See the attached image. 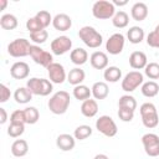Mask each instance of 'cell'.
Returning a JSON list of instances; mask_svg holds the SVG:
<instances>
[{"label":"cell","mask_w":159,"mask_h":159,"mask_svg":"<svg viewBox=\"0 0 159 159\" xmlns=\"http://www.w3.org/2000/svg\"><path fill=\"white\" fill-rule=\"evenodd\" d=\"M70 103H71L70 93L66 91H58L55 94H52V97L48 99L47 106L53 114H63L67 112Z\"/></svg>","instance_id":"cell-1"},{"label":"cell","mask_w":159,"mask_h":159,"mask_svg":"<svg viewBox=\"0 0 159 159\" xmlns=\"http://www.w3.org/2000/svg\"><path fill=\"white\" fill-rule=\"evenodd\" d=\"M78 37L89 48H97L103 42L102 35L94 27H92V26H83V27H81L80 31H78Z\"/></svg>","instance_id":"cell-2"},{"label":"cell","mask_w":159,"mask_h":159,"mask_svg":"<svg viewBox=\"0 0 159 159\" xmlns=\"http://www.w3.org/2000/svg\"><path fill=\"white\" fill-rule=\"evenodd\" d=\"M140 112V117H142V123L145 128H155L159 123V117H158V112H157V107L150 103V102H145L140 106L139 108Z\"/></svg>","instance_id":"cell-3"},{"label":"cell","mask_w":159,"mask_h":159,"mask_svg":"<svg viewBox=\"0 0 159 159\" xmlns=\"http://www.w3.org/2000/svg\"><path fill=\"white\" fill-rule=\"evenodd\" d=\"M26 87L31 91L32 94H36V96H48L52 89H53V86H52V82L50 80H46V78H39V77H32L30 80H27L26 82Z\"/></svg>","instance_id":"cell-4"},{"label":"cell","mask_w":159,"mask_h":159,"mask_svg":"<svg viewBox=\"0 0 159 159\" xmlns=\"http://www.w3.org/2000/svg\"><path fill=\"white\" fill-rule=\"evenodd\" d=\"M92 15L99 20L113 19V16L116 15V6L111 1L98 0L92 6Z\"/></svg>","instance_id":"cell-5"},{"label":"cell","mask_w":159,"mask_h":159,"mask_svg":"<svg viewBox=\"0 0 159 159\" xmlns=\"http://www.w3.org/2000/svg\"><path fill=\"white\" fill-rule=\"evenodd\" d=\"M31 43L26 39H15L7 45V53L12 57H25L30 55L31 50Z\"/></svg>","instance_id":"cell-6"},{"label":"cell","mask_w":159,"mask_h":159,"mask_svg":"<svg viewBox=\"0 0 159 159\" xmlns=\"http://www.w3.org/2000/svg\"><path fill=\"white\" fill-rule=\"evenodd\" d=\"M143 83H144L143 73L139 72V71H130L124 76V78L122 80L120 86H122V89L124 92L130 93V92L135 91L139 86H142Z\"/></svg>","instance_id":"cell-7"},{"label":"cell","mask_w":159,"mask_h":159,"mask_svg":"<svg viewBox=\"0 0 159 159\" xmlns=\"http://www.w3.org/2000/svg\"><path fill=\"white\" fill-rule=\"evenodd\" d=\"M96 129L99 133H102L103 135L109 137V138L111 137H114L117 134V132H118V128H117L116 122L109 116H101L96 120Z\"/></svg>","instance_id":"cell-8"},{"label":"cell","mask_w":159,"mask_h":159,"mask_svg":"<svg viewBox=\"0 0 159 159\" xmlns=\"http://www.w3.org/2000/svg\"><path fill=\"white\" fill-rule=\"evenodd\" d=\"M30 57L34 60L35 63L42 66V67H48L52 62H53V57L52 53L45 51L43 48H41L39 45H32L31 50H30Z\"/></svg>","instance_id":"cell-9"},{"label":"cell","mask_w":159,"mask_h":159,"mask_svg":"<svg viewBox=\"0 0 159 159\" xmlns=\"http://www.w3.org/2000/svg\"><path fill=\"white\" fill-rule=\"evenodd\" d=\"M142 144L144 147L145 153L152 157L155 158L159 155V137L154 133H147L142 137Z\"/></svg>","instance_id":"cell-10"},{"label":"cell","mask_w":159,"mask_h":159,"mask_svg":"<svg viewBox=\"0 0 159 159\" xmlns=\"http://www.w3.org/2000/svg\"><path fill=\"white\" fill-rule=\"evenodd\" d=\"M124 43H125L124 35L120 32H116L112 36H109V39L107 40L106 50L109 55H119L124 48Z\"/></svg>","instance_id":"cell-11"},{"label":"cell","mask_w":159,"mask_h":159,"mask_svg":"<svg viewBox=\"0 0 159 159\" xmlns=\"http://www.w3.org/2000/svg\"><path fill=\"white\" fill-rule=\"evenodd\" d=\"M47 73H48L50 81L52 83H56V84H61L67 80V75H66L65 67L58 62H52L47 67Z\"/></svg>","instance_id":"cell-12"},{"label":"cell","mask_w":159,"mask_h":159,"mask_svg":"<svg viewBox=\"0 0 159 159\" xmlns=\"http://www.w3.org/2000/svg\"><path fill=\"white\" fill-rule=\"evenodd\" d=\"M72 47V40L68 36H58L51 42V51L53 55H65Z\"/></svg>","instance_id":"cell-13"},{"label":"cell","mask_w":159,"mask_h":159,"mask_svg":"<svg viewBox=\"0 0 159 159\" xmlns=\"http://www.w3.org/2000/svg\"><path fill=\"white\" fill-rule=\"evenodd\" d=\"M30 73V67L24 61H17L10 67V75L15 80H25Z\"/></svg>","instance_id":"cell-14"},{"label":"cell","mask_w":159,"mask_h":159,"mask_svg":"<svg viewBox=\"0 0 159 159\" xmlns=\"http://www.w3.org/2000/svg\"><path fill=\"white\" fill-rule=\"evenodd\" d=\"M56 145L62 152H70L76 145V138L73 135H71V134L62 133L56 138Z\"/></svg>","instance_id":"cell-15"},{"label":"cell","mask_w":159,"mask_h":159,"mask_svg":"<svg viewBox=\"0 0 159 159\" xmlns=\"http://www.w3.org/2000/svg\"><path fill=\"white\" fill-rule=\"evenodd\" d=\"M52 26L57 31H68L72 27V19L67 14H57L52 20Z\"/></svg>","instance_id":"cell-16"},{"label":"cell","mask_w":159,"mask_h":159,"mask_svg":"<svg viewBox=\"0 0 159 159\" xmlns=\"http://www.w3.org/2000/svg\"><path fill=\"white\" fill-rule=\"evenodd\" d=\"M89 62L96 70H106L108 67V56L102 51H94L89 57Z\"/></svg>","instance_id":"cell-17"},{"label":"cell","mask_w":159,"mask_h":159,"mask_svg":"<svg viewBox=\"0 0 159 159\" xmlns=\"http://www.w3.org/2000/svg\"><path fill=\"white\" fill-rule=\"evenodd\" d=\"M129 65L134 70H142L145 68L148 65V58L147 55L142 51H133L129 56Z\"/></svg>","instance_id":"cell-18"},{"label":"cell","mask_w":159,"mask_h":159,"mask_svg":"<svg viewBox=\"0 0 159 159\" xmlns=\"http://www.w3.org/2000/svg\"><path fill=\"white\" fill-rule=\"evenodd\" d=\"M130 15L135 21H143L148 16V6L144 2H135L130 9Z\"/></svg>","instance_id":"cell-19"},{"label":"cell","mask_w":159,"mask_h":159,"mask_svg":"<svg viewBox=\"0 0 159 159\" xmlns=\"http://www.w3.org/2000/svg\"><path fill=\"white\" fill-rule=\"evenodd\" d=\"M98 112V104H97V101L96 99H86L82 102L81 104V113L87 117V118H92L97 114Z\"/></svg>","instance_id":"cell-20"},{"label":"cell","mask_w":159,"mask_h":159,"mask_svg":"<svg viewBox=\"0 0 159 159\" xmlns=\"http://www.w3.org/2000/svg\"><path fill=\"white\" fill-rule=\"evenodd\" d=\"M91 91H92V96L94 97V99H104V98H107V96L109 93V87L106 82L99 81V82L93 83Z\"/></svg>","instance_id":"cell-21"},{"label":"cell","mask_w":159,"mask_h":159,"mask_svg":"<svg viewBox=\"0 0 159 159\" xmlns=\"http://www.w3.org/2000/svg\"><path fill=\"white\" fill-rule=\"evenodd\" d=\"M70 58H71V62L75 63L76 66H82V65H84V63L87 62V60H88V53H87V51H86L84 48L77 47V48H75V50L71 51Z\"/></svg>","instance_id":"cell-22"},{"label":"cell","mask_w":159,"mask_h":159,"mask_svg":"<svg viewBox=\"0 0 159 159\" xmlns=\"http://www.w3.org/2000/svg\"><path fill=\"white\" fill-rule=\"evenodd\" d=\"M29 152V144L25 139H16L11 144V153L16 158H22Z\"/></svg>","instance_id":"cell-23"},{"label":"cell","mask_w":159,"mask_h":159,"mask_svg":"<svg viewBox=\"0 0 159 159\" xmlns=\"http://www.w3.org/2000/svg\"><path fill=\"white\" fill-rule=\"evenodd\" d=\"M84 77H86L84 71L80 67H75L68 72L67 81L72 86H78V84H82V82L84 81Z\"/></svg>","instance_id":"cell-24"},{"label":"cell","mask_w":159,"mask_h":159,"mask_svg":"<svg viewBox=\"0 0 159 159\" xmlns=\"http://www.w3.org/2000/svg\"><path fill=\"white\" fill-rule=\"evenodd\" d=\"M144 36H145L144 30L139 26H132L127 31V39L129 40L130 43H134V45L140 43L144 40Z\"/></svg>","instance_id":"cell-25"},{"label":"cell","mask_w":159,"mask_h":159,"mask_svg":"<svg viewBox=\"0 0 159 159\" xmlns=\"http://www.w3.org/2000/svg\"><path fill=\"white\" fill-rule=\"evenodd\" d=\"M14 99L16 103L25 104L32 99V93L27 87H19L14 92Z\"/></svg>","instance_id":"cell-26"},{"label":"cell","mask_w":159,"mask_h":159,"mask_svg":"<svg viewBox=\"0 0 159 159\" xmlns=\"http://www.w3.org/2000/svg\"><path fill=\"white\" fill-rule=\"evenodd\" d=\"M103 78L107 81V82H111V83H116L118 82L120 78H122V71L119 67L117 66H109L104 70L103 72Z\"/></svg>","instance_id":"cell-27"},{"label":"cell","mask_w":159,"mask_h":159,"mask_svg":"<svg viewBox=\"0 0 159 159\" xmlns=\"http://www.w3.org/2000/svg\"><path fill=\"white\" fill-rule=\"evenodd\" d=\"M142 94L148 97V98H152V97H155L158 93H159V84L155 82V81H148V82H144L142 84Z\"/></svg>","instance_id":"cell-28"},{"label":"cell","mask_w":159,"mask_h":159,"mask_svg":"<svg viewBox=\"0 0 159 159\" xmlns=\"http://www.w3.org/2000/svg\"><path fill=\"white\" fill-rule=\"evenodd\" d=\"M17 17L12 14H4L1 17H0V26L4 29V30H14L17 27Z\"/></svg>","instance_id":"cell-29"},{"label":"cell","mask_w":159,"mask_h":159,"mask_svg":"<svg viewBox=\"0 0 159 159\" xmlns=\"http://www.w3.org/2000/svg\"><path fill=\"white\" fill-rule=\"evenodd\" d=\"M73 97L78 101H86V99H89L91 96H92V91L89 89V87L84 86V84H78V86H75L73 91Z\"/></svg>","instance_id":"cell-30"},{"label":"cell","mask_w":159,"mask_h":159,"mask_svg":"<svg viewBox=\"0 0 159 159\" xmlns=\"http://www.w3.org/2000/svg\"><path fill=\"white\" fill-rule=\"evenodd\" d=\"M112 24L117 29H124V27H127L128 24H129V16H128V14L125 11H122V10L120 11H117L116 15L112 19Z\"/></svg>","instance_id":"cell-31"},{"label":"cell","mask_w":159,"mask_h":159,"mask_svg":"<svg viewBox=\"0 0 159 159\" xmlns=\"http://www.w3.org/2000/svg\"><path fill=\"white\" fill-rule=\"evenodd\" d=\"M118 108H125V109L135 111V108H137V101L130 94H123L122 97H119Z\"/></svg>","instance_id":"cell-32"},{"label":"cell","mask_w":159,"mask_h":159,"mask_svg":"<svg viewBox=\"0 0 159 159\" xmlns=\"http://www.w3.org/2000/svg\"><path fill=\"white\" fill-rule=\"evenodd\" d=\"M25 114V122L27 124H35L40 119V112L36 107H26L24 109Z\"/></svg>","instance_id":"cell-33"},{"label":"cell","mask_w":159,"mask_h":159,"mask_svg":"<svg viewBox=\"0 0 159 159\" xmlns=\"http://www.w3.org/2000/svg\"><path fill=\"white\" fill-rule=\"evenodd\" d=\"M91 135H92V128L89 125H87V124L78 125L73 132V137L76 139H78V140H84Z\"/></svg>","instance_id":"cell-34"},{"label":"cell","mask_w":159,"mask_h":159,"mask_svg":"<svg viewBox=\"0 0 159 159\" xmlns=\"http://www.w3.org/2000/svg\"><path fill=\"white\" fill-rule=\"evenodd\" d=\"M144 73L150 80H158L159 78V63H157V62H149L145 66V68H144Z\"/></svg>","instance_id":"cell-35"},{"label":"cell","mask_w":159,"mask_h":159,"mask_svg":"<svg viewBox=\"0 0 159 159\" xmlns=\"http://www.w3.org/2000/svg\"><path fill=\"white\" fill-rule=\"evenodd\" d=\"M25 132V124L22 123H10L9 128H7V134L11 138H17L20 135H22Z\"/></svg>","instance_id":"cell-36"},{"label":"cell","mask_w":159,"mask_h":159,"mask_svg":"<svg viewBox=\"0 0 159 159\" xmlns=\"http://www.w3.org/2000/svg\"><path fill=\"white\" fill-rule=\"evenodd\" d=\"M147 43L150 47L159 48V25L155 26V29L148 34L147 36Z\"/></svg>","instance_id":"cell-37"},{"label":"cell","mask_w":159,"mask_h":159,"mask_svg":"<svg viewBox=\"0 0 159 159\" xmlns=\"http://www.w3.org/2000/svg\"><path fill=\"white\" fill-rule=\"evenodd\" d=\"M35 16L41 22V25L43 26V29H46L50 24H52V20H53V17L51 16V14L48 11H46V10H40Z\"/></svg>","instance_id":"cell-38"},{"label":"cell","mask_w":159,"mask_h":159,"mask_svg":"<svg viewBox=\"0 0 159 159\" xmlns=\"http://www.w3.org/2000/svg\"><path fill=\"white\" fill-rule=\"evenodd\" d=\"M47 37H48V32L46 30H41V31H37V32L30 34V40L35 45H41V43L46 42Z\"/></svg>","instance_id":"cell-39"},{"label":"cell","mask_w":159,"mask_h":159,"mask_svg":"<svg viewBox=\"0 0 159 159\" xmlns=\"http://www.w3.org/2000/svg\"><path fill=\"white\" fill-rule=\"evenodd\" d=\"M26 29L30 31V34H32V32H37V31H41V30H45L43 26H42L41 22L37 20L36 16L27 19V21H26Z\"/></svg>","instance_id":"cell-40"},{"label":"cell","mask_w":159,"mask_h":159,"mask_svg":"<svg viewBox=\"0 0 159 159\" xmlns=\"http://www.w3.org/2000/svg\"><path fill=\"white\" fill-rule=\"evenodd\" d=\"M118 117L122 122H130L134 118V111L125 109V108H118Z\"/></svg>","instance_id":"cell-41"},{"label":"cell","mask_w":159,"mask_h":159,"mask_svg":"<svg viewBox=\"0 0 159 159\" xmlns=\"http://www.w3.org/2000/svg\"><path fill=\"white\" fill-rule=\"evenodd\" d=\"M10 123H22L25 124V114H24V109H16L11 113L10 116Z\"/></svg>","instance_id":"cell-42"},{"label":"cell","mask_w":159,"mask_h":159,"mask_svg":"<svg viewBox=\"0 0 159 159\" xmlns=\"http://www.w3.org/2000/svg\"><path fill=\"white\" fill-rule=\"evenodd\" d=\"M10 96H11L10 89H9L4 83H1V84H0V102H1V103L7 102V99H10Z\"/></svg>","instance_id":"cell-43"},{"label":"cell","mask_w":159,"mask_h":159,"mask_svg":"<svg viewBox=\"0 0 159 159\" xmlns=\"http://www.w3.org/2000/svg\"><path fill=\"white\" fill-rule=\"evenodd\" d=\"M7 120V113L5 111V108H0V124H4Z\"/></svg>","instance_id":"cell-44"},{"label":"cell","mask_w":159,"mask_h":159,"mask_svg":"<svg viewBox=\"0 0 159 159\" xmlns=\"http://www.w3.org/2000/svg\"><path fill=\"white\" fill-rule=\"evenodd\" d=\"M112 2H113V5H114V6H116V5H117V6H124V5H127V2H128V1H127V0H123V1L114 0V1H112Z\"/></svg>","instance_id":"cell-45"},{"label":"cell","mask_w":159,"mask_h":159,"mask_svg":"<svg viewBox=\"0 0 159 159\" xmlns=\"http://www.w3.org/2000/svg\"><path fill=\"white\" fill-rule=\"evenodd\" d=\"M93 159H109V158L106 154H97V155H94Z\"/></svg>","instance_id":"cell-46"},{"label":"cell","mask_w":159,"mask_h":159,"mask_svg":"<svg viewBox=\"0 0 159 159\" xmlns=\"http://www.w3.org/2000/svg\"><path fill=\"white\" fill-rule=\"evenodd\" d=\"M0 4H1V7H0V9L4 10V9L6 7V5H7V1H6V0H0Z\"/></svg>","instance_id":"cell-47"}]
</instances>
